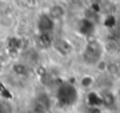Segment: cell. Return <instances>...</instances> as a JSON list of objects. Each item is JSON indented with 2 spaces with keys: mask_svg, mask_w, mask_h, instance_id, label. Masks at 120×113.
<instances>
[{
  "mask_svg": "<svg viewBox=\"0 0 120 113\" xmlns=\"http://www.w3.org/2000/svg\"><path fill=\"white\" fill-rule=\"evenodd\" d=\"M65 14V11L61 6H59V5H55L53 6L51 10H49V18L52 20H55V19H61Z\"/></svg>",
  "mask_w": 120,
  "mask_h": 113,
  "instance_id": "obj_1",
  "label": "cell"
}]
</instances>
